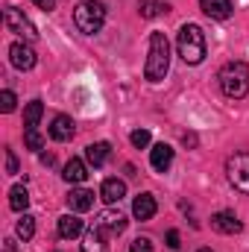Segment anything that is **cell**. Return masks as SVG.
Returning <instances> with one entry per match:
<instances>
[{
  "instance_id": "34",
  "label": "cell",
  "mask_w": 249,
  "mask_h": 252,
  "mask_svg": "<svg viewBox=\"0 0 249 252\" xmlns=\"http://www.w3.org/2000/svg\"><path fill=\"white\" fill-rule=\"evenodd\" d=\"M199 252H211V250H199Z\"/></svg>"
},
{
  "instance_id": "6",
  "label": "cell",
  "mask_w": 249,
  "mask_h": 252,
  "mask_svg": "<svg viewBox=\"0 0 249 252\" xmlns=\"http://www.w3.org/2000/svg\"><path fill=\"white\" fill-rule=\"evenodd\" d=\"M3 24H6V30L9 32H15V35H24L27 41H32V38H38V32H35V27H32V21L18 9V6H3Z\"/></svg>"
},
{
  "instance_id": "19",
  "label": "cell",
  "mask_w": 249,
  "mask_h": 252,
  "mask_svg": "<svg viewBox=\"0 0 249 252\" xmlns=\"http://www.w3.org/2000/svg\"><path fill=\"white\" fill-rule=\"evenodd\" d=\"M82 252H109V247H106V235H103L97 226H91V232L82 238Z\"/></svg>"
},
{
  "instance_id": "1",
  "label": "cell",
  "mask_w": 249,
  "mask_h": 252,
  "mask_svg": "<svg viewBox=\"0 0 249 252\" xmlns=\"http://www.w3.org/2000/svg\"><path fill=\"white\" fill-rule=\"evenodd\" d=\"M170 70V41L164 32H153L150 35V56L144 64V76L150 82H161Z\"/></svg>"
},
{
  "instance_id": "2",
  "label": "cell",
  "mask_w": 249,
  "mask_h": 252,
  "mask_svg": "<svg viewBox=\"0 0 249 252\" xmlns=\"http://www.w3.org/2000/svg\"><path fill=\"white\" fill-rule=\"evenodd\" d=\"M217 79H220L223 94L232 97V100H241V97H247L249 94V67L244 62L223 64L220 73H217Z\"/></svg>"
},
{
  "instance_id": "17",
  "label": "cell",
  "mask_w": 249,
  "mask_h": 252,
  "mask_svg": "<svg viewBox=\"0 0 249 252\" xmlns=\"http://www.w3.org/2000/svg\"><path fill=\"white\" fill-rule=\"evenodd\" d=\"M67 205L73 208V211H88V208H94V190L88 188H76L67 193Z\"/></svg>"
},
{
  "instance_id": "22",
  "label": "cell",
  "mask_w": 249,
  "mask_h": 252,
  "mask_svg": "<svg viewBox=\"0 0 249 252\" xmlns=\"http://www.w3.org/2000/svg\"><path fill=\"white\" fill-rule=\"evenodd\" d=\"M167 9H170V6L161 3V0H138L141 18H156V15H161V12H167Z\"/></svg>"
},
{
  "instance_id": "4",
  "label": "cell",
  "mask_w": 249,
  "mask_h": 252,
  "mask_svg": "<svg viewBox=\"0 0 249 252\" xmlns=\"http://www.w3.org/2000/svg\"><path fill=\"white\" fill-rule=\"evenodd\" d=\"M73 24H76V30L85 32V35L100 32L103 24H106V6L97 3V0H82V3L73 9Z\"/></svg>"
},
{
  "instance_id": "15",
  "label": "cell",
  "mask_w": 249,
  "mask_h": 252,
  "mask_svg": "<svg viewBox=\"0 0 249 252\" xmlns=\"http://www.w3.org/2000/svg\"><path fill=\"white\" fill-rule=\"evenodd\" d=\"M199 9H202L208 18L226 21V18L232 15V0H199Z\"/></svg>"
},
{
  "instance_id": "29",
  "label": "cell",
  "mask_w": 249,
  "mask_h": 252,
  "mask_svg": "<svg viewBox=\"0 0 249 252\" xmlns=\"http://www.w3.org/2000/svg\"><path fill=\"white\" fill-rule=\"evenodd\" d=\"M167 247H170V250H179V247H182V244H179V232H176V229H170V232H167Z\"/></svg>"
},
{
  "instance_id": "31",
  "label": "cell",
  "mask_w": 249,
  "mask_h": 252,
  "mask_svg": "<svg viewBox=\"0 0 249 252\" xmlns=\"http://www.w3.org/2000/svg\"><path fill=\"white\" fill-rule=\"evenodd\" d=\"M3 252H18V244H15L12 238H6V241H3Z\"/></svg>"
},
{
  "instance_id": "13",
  "label": "cell",
  "mask_w": 249,
  "mask_h": 252,
  "mask_svg": "<svg viewBox=\"0 0 249 252\" xmlns=\"http://www.w3.org/2000/svg\"><path fill=\"white\" fill-rule=\"evenodd\" d=\"M150 164H153V170L167 173V167L173 164V150H170L167 144H156V147L150 150Z\"/></svg>"
},
{
  "instance_id": "12",
  "label": "cell",
  "mask_w": 249,
  "mask_h": 252,
  "mask_svg": "<svg viewBox=\"0 0 249 252\" xmlns=\"http://www.w3.org/2000/svg\"><path fill=\"white\" fill-rule=\"evenodd\" d=\"M109 156H112V144L109 141H97V144L85 147V158H88L91 167H103L109 161Z\"/></svg>"
},
{
  "instance_id": "14",
  "label": "cell",
  "mask_w": 249,
  "mask_h": 252,
  "mask_svg": "<svg viewBox=\"0 0 249 252\" xmlns=\"http://www.w3.org/2000/svg\"><path fill=\"white\" fill-rule=\"evenodd\" d=\"M100 196H103V202H109V205H115V202H121L126 196V182L124 179H106L103 185H100Z\"/></svg>"
},
{
  "instance_id": "20",
  "label": "cell",
  "mask_w": 249,
  "mask_h": 252,
  "mask_svg": "<svg viewBox=\"0 0 249 252\" xmlns=\"http://www.w3.org/2000/svg\"><path fill=\"white\" fill-rule=\"evenodd\" d=\"M41 115H44L41 100L27 103V109H24V126H27V129H35V126H38V121H41Z\"/></svg>"
},
{
  "instance_id": "5",
  "label": "cell",
  "mask_w": 249,
  "mask_h": 252,
  "mask_svg": "<svg viewBox=\"0 0 249 252\" xmlns=\"http://www.w3.org/2000/svg\"><path fill=\"white\" fill-rule=\"evenodd\" d=\"M226 176H229L232 188L249 196V153H235V156H229V161H226Z\"/></svg>"
},
{
  "instance_id": "30",
  "label": "cell",
  "mask_w": 249,
  "mask_h": 252,
  "mask_svg": "<svg viewBox=\"0 0 249 252\" xmlns=\"http://www.w3.org/2000/svg\"><path fill=\"white\" fill-rule=\"evenodd\" d=\"M32 3H35L38 9H44V12H50V9L56 6V0H32Z\"/></svg>"
},
{
  "instance_id": "21",
  "label": "cell",
  "mask_w": 249,
  "mask_h": 252,
  "mask_svg": "<svg viewBox=\"0 0 249 252\" xmlns=\"http://www.w3.org/2000/svg\"><path fill=\"white\" fill-rule=\"evenodd\" d=\"M27 205H30V193L24 185H15V188L9 190V208L12 211H27Z\"/></svg>"
},
{
  "instance_id": "28",
  "label": "cell",
  "mask_w": 249,
  "mask_h": 252,
  "mask_svg": "<svg viewBox=\"0 0 249 252\" xmlns=\"http://www.w3.org/2000/svg\"><path fill=\"white\" fill-rule=\"evenodd\" d=\"M132 252H153V241L150 238H135L132 241Z\"/></svg>"
},
{
  "instance_id": "25",
  "label": "cell",
  "mask_w": 249,
  "mask_h": 252,
  "mask_svg": "<svg viewBox=\"0 0 249 252\" xmlns=\"http://www.w3.org/2000/svg\"><path fill=\"white\" fill-rule=\"evenodd\" d=\"M129 141H132V147L144 150V147H150V132H147V129H135V132L129 135Z\"/></svg>"
},
{
  "instance_id": "26",
  "label": "cell",
  "mask_w": 249,
  "mask_h": 252,
  "mask_svg": "<svg viewBox=\"0 0 249 252\" xmlns=\"http://www.w3.org/2000/svg\"><path fill=\"white\" fill-rule=\"evenodd\" d=\"M15 103H18V100H15V94H12V91H3V94H0V112H3V115L15 112Z\"/></svg>"
},
{
  "instance_id": "18",
  "label": "cell",
  "mask_w": 249,
  "mask_h": 252,
  "mask_svg": "<svg viewBox=\"0 0 249 252\" xmlns=\"http://www.w3.org/2000/svg\"><path fill=\"white\" fill-rule=\"evenodd\" d=\"M79 235H82V220H79L76 214H64V217H59V238L73 241V238H79Z\"/></svg>"
},
{
  "instance_id": "3",
  "label": "cell",
  "mask_w": 249,
  "mask_h": 252,
  "mask_svg": "<svg viewBox=\"0 0 249 252\" xmlns=\"http://www.w3.org/2000/svg\"><path fill=\"white\" fill-rule=\"evenodd\" d=\"M176 50L185 59V64H199L205 59V32L196 24H185L176 38Z\"/></svg>"
},
{
  "instance_id": "23",
  "label": "cell",
  "mask_w": 249,
  "mask_h": 252,
  "mask_svg": "<svg viewBox=\"0 0 249 252\" xmlns=\"http://www.w3.org/2000/svg\"><path fill=\"white\" fill-rule=\"evenodd\" d=\"M15 232H18V238H21V241H30V238L35 235V217H30V214H24V217L18 220V226H15Z\"/></svg>"
},
{
  "instance_id": "7",
  "label": "cell",
  "mask_w": 249,
  "mask_h": 252,
  "mask_svg": "<svg viewBox=\"0 0 249 252\" xmlns=\"http://www.w3.org/2000/svg\"><path fill=\"white\" fill-rule=\"evenodd\" d=\"M94 226L103 232V235H121L126 229V217L121 214V211H112V208H106V211H100L97 214V220H94Z\"/></svg>"
},
{
  "instance_id": "11",
  "label": "cell",
  "mask_w": 249,
  "mask_h": 252,
  "mask_svg": "<svg viewBox=\"0 0 249 252\" xmlns=\"http://www.w3.org/2000/svg\"><path fill=\"white\" fill-rule=\"evenodd\" d=\"M73 132H76V124H73L67 115H56V118L50 121V138H53V141H70Z\"/></svg>"
},
{
  "instance_id": "16",
  "label": "cell",
  "mask_w": 249,
  "mask_h": 252,
  "mask_svg": "<svg viewBox=\"0 0 249 252\" xmlns=\"http://www.w3.org/2000/svg\"><path fill=\"white\" fill-rule=\"evenodd\" d=\"M64 182H70V185H82L85 179H88V167H85V161L82 158H70L67 164H64Z\"/></svg>"
},
{
  "instance_id": "10",
  "label": "cell",
  "mask_w": 249,
  "mask_h": 252,
  "mask_svg": "<svg viewBox=\"0 0 249 252\" xmlns=\"http://www.w3.org/2000/svg\"><path fill=\"white\" fill-rule=\"evenodd\" d=\"M156 211H158V205H156V196H153V193H138V196H135V202H132L135 220H153Z\"/></svg>"
},
{
  "instance_id": "33",
  "label": "cell",
  "mask_w": 249,
  "mask_h": 252,
  "mask_svg": "<svg viewBox=\"0 0 249 252\" xmlns=\"http://www.w3.org/2000/svg\"><path fill=\"white\" fill-rule=\"evenodd\" d=\"M182 141H185L187 147H196V135H182Z\"/></svg>"
},
{
  "instance_id": "32",
  "label": "cell",
  "mask_w": 249,
  "mask_h": 252,
  "mask_svg": "<svg viewBox=\"0 0 249 252\" xmlns=\"http://www.w3.org/2000/svg\"><path fill=\"white\" fill-rule=\"evenodd\" d=\"M53 161H56V158H53V153H41V164H47V167H50Z\"/></svg>"
},
{
  "instance_id": "8",
  "label": "cell",
  "mask_w": 249,
  "mask_h": 252,
  "mask_svg": "<svg viewBox=\"0 0 249 252\" xmlns=\"http://www.w3.org/2000/svg\"><path fill=\"white\" fill-rule=\"evenodd\" d=\"M211 229L220 232V235H238V232L244 229V223L238 220L235 211H217V214L211 217Z\"/></svg>"
},
{
  "instance_id": "24",
  "label": "cell",
  "mask_w": 249,
  "mask_h": 252,
  "mask_svg": "<svg viewBox=\"0 0 249 252\" xmlns=\"http://www.w3.org/2000/svg\"><path fill=\"white\" fill-rule=\"evenodd\" d=\"M24 144H27V150H41L44 147V135L38 129H27L24 132Z\"/></svg>"
},
{
  "instance_id": "27",
  "label": "cell",
  "mask_w": 249,
  "mask_h": 252,
  "mask_svg": "<svg viewBox=\"0 0 249 252\" xmlns=\"http://www.w3.org/2000/svg\"><path fill=\"white\" fill-rule=\"evenodd\" d=\"M6 173L9 176L18 173V156H15V150H6Z\"/></svg>"
},
{
  "instance_id": "9",
  "label": "cell",
  "mask_w": 249,
  "mask_h": 252,
  "mask_svg": "<svg viewBox=\"0 0 249 252\" xmlns=\"http://www.w3.org/2000/svg\"><path fill=\"white\" fill-rule=\"evenodd\" d=\"M9 62L15 64L18 70H30V67H35V50L30 44L18 41V44L9 47Z\"/></svg>"
}]
</instances>
